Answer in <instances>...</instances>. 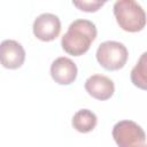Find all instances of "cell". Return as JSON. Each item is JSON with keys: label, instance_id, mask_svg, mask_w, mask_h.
<instances>
[{"label": "cell", "instance_id": "1", "mask_svg": "<svg viewBox=\"0 0 147 147\" xmlns=\"http://www.w3.org/2000/svg\"><path fill=\"white\" fill-rule=\"evenodd\" d=\"M95 24L88 20L74 21L61 39V46L65 53L74 56L85 54L96 38Z\"/></svg>", "mask_w": 147, "mask_h": 147}, {"label": "cell", "instance_id": "2", "mask_svg": "<svg viewBox=\"0 0 147 147\" xmlns=\"http://www.w3.org/2000/svg\"><path fill=\"white\" fill-rule=\"evenodd\" d=\"M113 10L117 24L124 31L138 32L145 28L146 14L138 2L133 0H119L114 3Z\"/></svg>", "mask_w": 147, "mask_h": 147}, {"label": "cell", "instance_id": "3", "mask_svg": "<svg viewBox=\"0 0 147 147\" xmlns=\"http://www.w3.org/2000/svg\"><path fill=\"white\" fill-rule=\"evenodd\" d=\"M95 55L98 62L103 69L115 71L125 65L129 57V52L122 42L108 40L100 44Z\"/></svg>", "mask_w": 147, "mask_h": 147}, {"label": "cell", "instance_id": "4", "mask_svg": "<svg viewBox=\"0 0 147 147\" xmlns=\"http://www.w3.org/2000/svg\"><path fill=\"white\" fill-rule=\"evenodd\" d=\"M113 138L118 147H146V134L133 121H119L113 127Z\"/></svg>", "mask_w": 147, "mask_h": 147}, {"label": "cell", "instance_id": "5", "mask_svg": "<svg viewBox=\"0 0 147 147\" xmlns=\"http://www.w3.org/2000/svg\"><path fill=\"white\" fill-rule=\"evenodd\" d=\"M33 34L41 41H52L56 39L61 32L60 18L51 13L39 15L33 22Z\"/></svg>", "mask_w": 147, "mask_h": 147}, {"label": "cell", "instance_id": "6", "mask_svg": "<svg viewBox=\"0 0 147 147\" xmlns=\"http://www.w3.org/2000/svg\"><path fill=\"white\" fill-rule=\"evenodd\" d=\"M25 61V51L23 46L11 39L3 40L0 44V64L7 69H18Z\"/></svg>", "mask_w": 147, "mask_h": 147}, {"label": "cell", "instance_id": "7", "mask_svg": "<svg viewBox=\"0 0 147 147\" xmlns=\"http://www.w3.org/2000/svg\"><path fill=\"white\" fill-rule=\"evenodd\" d=\"M77 65L69 57H57L51 65V76L53 80L60 85H69L77 77Z\"/></svg>", "mask_w": 147, "mask_h": 147}, {"label": "cell", "instance_id": "8", "mask_svg": "<svg viewBox=\"0 0 147 147\" xmlns=\"http://www.w3.org/2000/svg\"><path fill=\"white\" fill-rule=\"evenodd\" d=\"M86 92L94 99L105 101L113 96L115 92L114 82L103 75H92L85 82Z\"/></svg>", "mask_w": 147, "mask_h": 147}, {"label": "cell", "instance_id": "9", "mask_svg": "<svg viewBox=\"0 0 147 147\" xmlns=\"http://www.w3.org/2000/svg\"><path fill=\"white\" fill-rule=\"evenodd\" d=\"M96 115L88 109H80L72 117V126L80 133H87L93 131L96 126Z\"/></svg>", "mask_w": 147, "mask_h": 147}, {"label": "cell", "instance_id": "10", "mask_svg": "<svg viewBox=\"0 0 147 147\" xmlns=\"http://www.w3.org/2000/svg\"><path fill=\"white\" fill-rule=\"evenodd\" d=\"M146 53L141 55L140 60L131 71L132 83L141 90H146Z\"/></svg>", "mask_w": 147, "mask_h": 147}, {"label": "cell", "instance_id": "11", "mask_svg": "<svg viewBox=\"0 0 147 147\" xmlns=\"http://www.w3.org/2000/svg\"><path fill=\"white\" fill-rule=\"evenodd\" d=\"M76 7H78L80 10L83 11H96L100 7H102L105 5V2H100V1H74L72 2Z\"/></svg>", "mask_w": 147, "mask_h": 147}]
</instances>
